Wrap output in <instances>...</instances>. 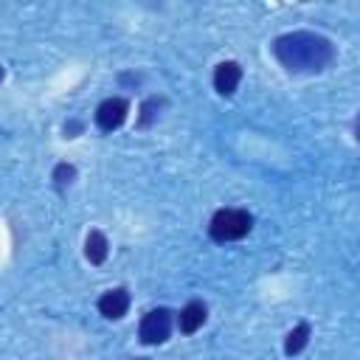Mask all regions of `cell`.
Listing matches in <instances>:
<instances>
[{
  "instance_id": "obj_11",
  "label": "cell",
  "mask_w": 360,
  "mask_h": 360,
  "mask_svg": "<svg viewBox=\"0 0 360 360\" xmlns=\"http://www.w3.org/2000/svg\"><path fill=\"white\" fill-rule=\"evenodd\" d=\"M73 180H76V169H73L70 163H59V166L53 169V183H56L59 191H65Z\"/></svg>"
},
{
  "instance_id": "obj_2",
  "label": "cell",
  "mask_w": 360,
  "mask_h": 360,
  "mask_svg": "<svg viewBox=\"0 0 360 360\" xmlns=\"http://www.w3.org/2000/svg\"><path fill=\"white\" fill-rule=\"evenodd\" d=\"M250 228H253V217L245 208H222L211 217L208 233L217 242H233V239L248 236Z\"/></svg>"
},
{
  "instance_id": "obj_3",
  "label": "cell",
  "mask_w": 360,
  "mask_h": 360,
  "mask_svg": "<svg viewBox=\"0 0 360 360\" xmlns=\"http://www.w3.org/2000/svg\"><path fill=\"white\" fill-rule=\"evenodd\" d=\"M169 335H172V312H169L166 307H158V309H152V312L143 315L141 329H138L141 343L158 346V343H163Z\"/></svg>"
},
{
  "instance_id": "obj_4",
  "label": "cell",
  "mask_w": 360,
  "mask_h": 360,
  "mask_svg": "<svg viewBox=\"0 0 360 360\" xmlns=\"http://www.w3.org/2000/svg\"><path fill=\"white\" fill-rule=\"evenodd\" d=\"M127 112H129L127 98H121V96L104 98V101L98 104V110H96V124H98V129L112 132V129H118V127L127 121Z\"/></svg>"
},
{
  "instance_id": "obj_10",
  "label": "cell",
  "mask_w": 360,
  "mask_h": 360,
  "mask_svg": "<svg viewBox=\"0 0 360 360\" xmlns=\"http://www.w3.org/2000/svg\"><path fill=\"white\" fill-rule=\"evenodd\" d=\"M163 98H158V96H152V98H146L143 101V107H141V118H138V124L141 127H149V124H155L158 121V115H160V110H163Z\"/></svg>"
},
{
  "instance_id": "obj_9",
  "label": "cell",
  "mask_w": 360,
  "mask_h": 360,
  "mask_svg": "<svg viewBox=\"0 0 360 360\" xmlns=\"http://www.w3.org/2000/svg\"><path fill=\"white\" fill-rule=\"evenodd\" d=\"M307 340H309V323H298V326L287 335V340H284V352L292 357V354H298V352L307 346Z\"/></svg>"
},
{
  "instance_id": "obj_8",
  "label": "cell",
  "mask_w": 360,
  "mask_h": 360,
  "mask_svg": "<svg viewBox=\"0 0 360 360\" xmlns=\"http://www.w3.org/2000/svg\"><path fill=\"white\" fill-rule=\"evenodd\" d=\"M110 253V245H107V236L101 231H90L87 239H84V256L90 264H101Z\"/></svg>"
},
{
  "instance_id": "obj_5",
  "label": "cell",
  "mask_w": 360,
  "mask_h": 360,
  "mask_svg": "<svg viewBox=\"0 0 360 360\" xmlns=\"http://www.w3.org/2000/svg\"><path fill=\"white\" fill-rule=\"evenodd\" d=\"M129 309V292L124 287H115V290H107L101 298H98V312L107 318V321H118L124 318Z\"/></svg>"
},
{
  "instance_id": "obj_7",
  "label": "cell",
  "mask_w": 360,
  "mask_h": 360,
  "mask_svg": "<svg viewBox=\"0 0 360 360\" xmlns=\"http://www.w3.org/2000/svg\"><path fill=\"white\" fill-rule=\"evenodd\" d=\"M208 318V309L202 301H188L183 309H180V332L183 335H194Z\"/></svg>"
},
{
  "instance_id": "obj_6",
  "label": "cell",
  "mask_w": 360,
  "mask_h": 360,
  "mask_svg": "<svg viewBox=\"0 0 360 360\" xmlns=\"http://www.w3.org/2000/svg\"><path fill=\"white\" fill-rule=\"evenodd\" d=\"M239 82H242L239 62H222V65H217V70H214V87H217L219 96H231L239 87Z\"/></svg>"
},
{
  "instance_id": "obj_13",
  "label": "cell",
  "mask_w": 360,
  "mask_h": 360,
  "mask_svg": "<svg viewBox=\"0 0 360 360\" xmlns=\"http://www.w3.org/2000/svg\"><path fill=\"white\" fill-rule=\"evenodd\" d=\"M138 360H146V357H138Z\"/></svg>"
},
{
  "instance_id": "obj_1",
  "label": "cell",
  "mask_w": 360,
  "mask_h": 360,
  "mask_svg": "<svg viewBox=\"0 0 360 360\" xmlns=\"http://www.w3.org/2000/svg\"><path fill=\"white\" fill-rule=\"evenodd\" d=\"M273 56L290 73H318L335 59V45L312 31H290L273 39Z\"/></svg>"
},
{
  "instance_id": "obj_12",
  "label": "cell",
  "mask_w": 360,
  "mask_h": 360,
  "mask_svg": "<svg viewBox=\"0 0 360 360\" xmlns=\"http://www.w3.org/2000/svg\"><path fill=\"white\" fill-rule=\"evenodd\" d=\"M3 76H6V70H3V68H0V82H3Z\"/></svg>"
}]
</instances>
